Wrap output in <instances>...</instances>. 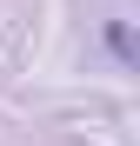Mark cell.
Returning <instances> with one entry per match:
<instances>
[{
	"instance_id": "6da1fadb",
	"label": "cell",
	"mask_w": 140,
	"mask_h": 146,
	"mask_svg": "<svg viewBox=\"0 0 140 146\" xmlns=\"http://www.w3.org/2000/svg\"><path fill=\"white\" fill-rule=\"evenodd\" d=\"M107 46H113V60H133V40H127V20H113V27H107Z\"/></svg>"
}]
</instances>
